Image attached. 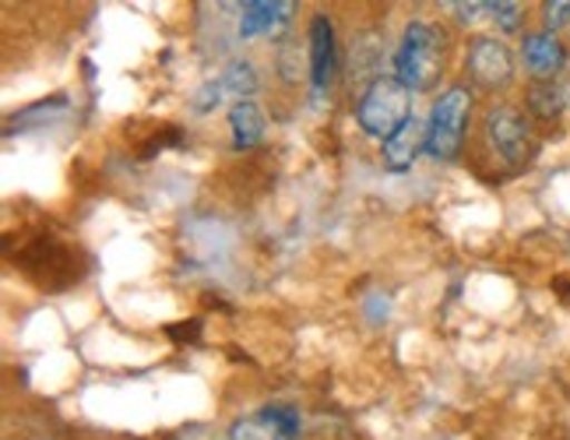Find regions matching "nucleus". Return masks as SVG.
<instances>
[{
  "label": "nucleus",
  "instance_id": "f257e3e1",
  "mask_svg": "<svg viewBox=\"0 0 570 440\" xmlns=\"http://www.w3.org/2000/svg\"><path fill=\"white\" fill-rule=\"evenodd\" d=\"M535 124L524 114V106L497 99L482 109L479 127H475V141H479V156L487 159V166L500 176H518L532 166L535 151H539V135Z\"/></svg>",
  "mask_w": 570,
  "mask_h": 440
},
{
  "label": "nucleus",
  "instance_id": "f03ea898",
  "mask_svg": "<svg viewBox=\"0 0 570 440\" xmlns=\"http://www.w3.org/2000/svg\"><path fill=\"white\" fill-rule=\"evenodd\" d=\"M448 32L426 18H412L402 29L399 50H394V78H399L409 92H433L441 78L448 75Z\"/></svg>",
  "mask_w": 570,
  "mask_h": 440
},
{
  "label": "nucleus",
  "instance_id": "7ed1b4c3",
  "mask_svg": "<svg viewBox=\"0 0 570 440\" xmlns=\"http://www.w3.org/2000/svg\"><path fill=\"white\" fill-rule=\"evenodd\" d=\"M472 114H475V99H472V85L454 81L448 85L441 96L433 99L430 117H426V156L454 163L465 148V135L472 130Z\"/></svg>",
  "mask_w": 570,
  "mask_h": 440
},
{
  "label": "nucleus",
  "instance_id": "20e7f679",
  "mask_svg": "<svg viewBox=\"0 0 570 440\" xmlns=\"http://www.w3.org/2000/svg\"><path fill=\"white\" fill-rule=\"evenodd\" d=\"M412 117V92L394 78V75H377L360 88L356 102V120L363 135L387 141L394 130H402Z\"/></svg>",
  "mask_w": 570,
  "mask_h": 440
},
{
  "label": "nucleus",
  "instance_id": "39448f33",
  "mask_svg": "<svg viewBox=\"0 0 570 440\" xmlns=\"http://www.w3.org/2000/svg\"><path fill=\"white\" fill-rule=\"evenodd\" d=\"M465 71H469L472 88H482V92H503V88L514 85L518 57L508 42L497 36H472Z\"/></svg>",
  "mask_w": 570,
  "mask_h": 440
},
{
  "label": "nucleus",
  "instance_id": "423d86ee",
  "mask_svg": "<svg viewBox=\"0 0 570 440\" xmlns=\"http://www.w3.org/2000/svg\"><path fill=\"white\" fill-rule=\"evenodd\" d=\"M306 75H311L314 96H324L338 75V36L332 14L317 11L306 26Z\"/></svg>",
  "mask_w": 570,
  "mask_h": 440
},
{
  "label": "nucleus",
  "instance_id": "0eeeda50",
  "mask_svg": "<svg viewBox=\"0 0 570 440\" xmlns=\"http://www.w3.org/2000/svg\"><path fill=\"white\" fill-rule=\"evenodd\" d=\"M567 47H563V39L553 36V32H524L521 39V63H524V71H529L532 81H560V75L567 71Z\"/></svg>",
  "mask_w": 570,
  "mask_h": 440
},
{
  "label": "nucleus",
  "instance_id": "6e6552de",
  "mask_svg": "<svg viewBox=\"0 0 570 440\" xmlns=\"http://www.w3.org/2000/svg\"><path fill=\"white\" fill-rule=\"evenodd\" d=\"M423 151H426V120L412 114L402 130H394L387 141H381V163L387 173H405L415 166Z\"/></svg>",
  "mask_w": 570,
  "mask_h": 440
},
{
  "label": "nucleus",
  "instance_id": "1a4fd4ad",
  "mask_svg": "<svg viewBox=\"0 0 570 440\" xmlns=\"http://www.w3.org/2000/svg\"><path fill=\"white\" fill-rule=\"evenodd\" d=\"M293 11L296 4H289V0H275V4H268V0H250V4H244V18H239V36L244 39L272 36V32L289 36Z\"/></svg>",
  "mask_w": 570,
  "mask_h": 440
},
{
  "label": "nucleus",
  "instance_id": "9d476101",
  "mask_svg": "<svg viewBox=\"0 0 570 440\" xmlns=\"http://www.w3.org/2000/svg\"><path fill=\"white\" fill-rule=\"evenodd\" d=\"M567 109V85L563 81H532L524 92V114L535 127H550Z\"/></svg>",
  "mask_w": 570,
  "mask_h": 440
},
{
  "label": "nucleus",
  "instance_id": "9b49d317",
  "mask_svg": "<svg viewBox=\"0 0 570 440\" xmlns=\"http://www.w3.org/2000/svg\"><path fill=\"white\" fill-rule=\"evenodd\" d=\"M265 130H268L265 109H261L254 99H236L229 106V135H233V148L236 151L257 148L261 138H265Z\"/></svg>",
  "mask_w": 570,
  "mask_h": 440
},
{
  "label": "nucleus",
  "instance_id": "f8f14e48",
  "mask_svg": "<svg viewBox=\"0 0 570 440\" xmlns=\"http://www.w3.org/2000/svg\"><path fill=\"white\" fill-rule=\"evenodd\" d=\"M275 71L285 85H299L303 78V50H299V39L289 36H278V47H275Z\"/></svg>",
  "mask_w": 570,
  "mask_h": 440
},
{
  "label": "nucleus",
  "instance_id": "ddd939ff",
  "mask_svg": "<svg viewBox=\"0 0 570 440\" xmlns=\"http://www.w3.org/2000/svg\"><path fill=\"white\" fill-rule=\"evenodd\" d=\"M226 92H233L236 99H250L257 92V71L250 60H233L226 75H223Z\"/></svg>",
  "mask_w": 570,
  "mask_h": 440
},
{
  "label": "nucleus",
  "instance_id": "4468645a",
  "mask_svg": "<svg viewBox=\"0 0 570 440\" xmlns=\"http://www.w3.org/2000/svg\"><path fill=\"white\" fill-rule=\"evenodd\" d=\"M261 415H265V420L278 430V437H299V430H303V415H299L296 405L275 402L268 409H261Z\"/></svg>",
  "mask_w": 570,
  "mask_h": 440
},
{
  "label": "nucleus",
  "instance_id": "2eb2a0df",
  "mask_svg": "<svg viewBox=\"0 0 570 440\" xmlns=\"http://www.w3.org/2000/svg\"><path fill=\"white\" fill-rule=\"evenodd\" d=\"M229 440H278V430L257 412V415H244V420H233Z\"/></svg>",
  "mask_w": 570,
  "mask_h": 440
},
{
  "label": "nucleus",
  "instance_id": "dca6fc26",
  "mask_svg": "<svg viewBox=\"0 0 570 440\" xmlns=\"http://www.w3.org/2000/svg\"><path fill=\"white\" fill-rule=\"evenodd\" d=\"M487 14L497 21V29L503 36H514L524 21V8L521 4H511V0H503V4H487Z\"/></svg>",
  "mask_w": 570,
  "mask_h": 440
},
{
  "label": "nucleus",
  "instance_id": "f3484780",
  "mask_svg": "<svg viewBox=\"0 0 570 440\" xmlns=\"http://www.w3.org/2000/svg\"><path fill=\"white\" fill-rule=\"evenodd\" d=\"M570 26V0H550V4H542V29L546 32H560Z\"/></svg>",
  "mask_w": 570,
  "mask_h": 440
},
{
  "label": "nucleus",
  "instance_id": "a211bd4d",
  "mask_svg": "<svg viewBox=\"0 0 570 440\" xmlns=\"http://www.w3.org/2000/svg\"><path fill=\"white\" fill-rule=\"evenodd\" d=\"M223 96H226V85H223V78L218 81H208V85H202V92L194 96V109L197 114H212V109L223 102Z\"/></svg>",
  "mask_w": 570,
  "mask_h": 440
},
{
  "label": "nucleus",
  "instance_id": "6ab92c4d",
  "mask_svg": "<svg viewBox=\"0 0 570 440\" xmlns=\"http://www.w3.org/2000/svg\"><path fill=\"white\" fill-rule=\"evenodd\" d=\"M278 440H299V437H278Z\"/></svg>",
  "mask_w": 570,
  "mask_h": 440
}]
</instances>
